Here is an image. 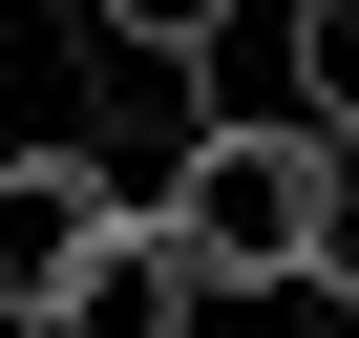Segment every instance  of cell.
Masks as SVG:
<instances>
[{
	"label": "cell",
	"instance_id": "cell-1",
	"mask_svg": "<svg viewBox=\"0 0 359 338\" xmlns=\"http://www.w3.org/2000/svg\"><path fill=\"white\" fill-rule=\"evenodd\" d=\"M64 148L106 169V212H169V169L212 148V22L191 0H127L64 43Z\"/></svg>",
	"mask_w": 359,
	"mask_h": 338
},
{
	"label": "cell",
	"instance_id": "cell-2",
	"mask_svg": "<svg viewBox=\"0 0 359 338\" xmlns=\"http://www.w3.org/2000/svg\"><path fill=\"white\" fill-rule=\"evenodd\" d=\"M317 191H338V148H317L296 106H212V148L169 169V254H191V296L317 275Z\"/></svg>",
	"mask_w": 359,
	"mask_h": 338
},
{
	"label": "cell",
	"instance_id": "cell-3",
	"mask_svg": "<svg viewBox=\"0 0 359 338\" xmlns=\"http://www.w3.org/2000/svg\"><path fill=\"white\" fill-rule=\"evenodd\" d=\"M85 254H106V169H85L64 127H43V148H0V338H43Z\"/></svg>",
	"mask_w": 359,
	"mask_h": 338
},
{
	"label": "cell",
	"instance_id": "cell-4",
	"mask_svg": "<svg viewBox=\"0 0 359 338\" xmlns=\"http://www.w3.org/2000/svg\"><path fill=\"white\" fill-rule=\"evenodd\" d=\"M43 338H212V296H191V254H169V212H106V254L64 275Z\"/></svg>",
	"mask_w": 359,
	"mask_h": 338
},
{
	"label": "cell",
	"instance_id": "cell-5",
	"mask_svg": "<svg viewBox=\"0 0 359 338\" xmlns=\"http://www.w3.org/2000/svg\"><path fill=\"white\" fill-rule=\"evenodd\" d=\"M275 106L317 148H359V0H296V22H275Z\"/></svg>",
	"mask_w": 359,
	"mask_h": 338
},
{
	"label": "cell",
	"instance_id": "cell-6",
	"mask_svg": "<svg viewBox=\"0 0 359 338\" xmlns=\"http://www.w3.org/2000/svg\"><path fill=\"white\" fill-rule=\"evenodd\" d=\"M212 338H359L338 275H275V296H212Z\"/></svg>",
	"mask_w": 359,
	"mask_h": 338
},
{
	"label": "cell",
	"instance_id": "cell-7",
	"mask_svg": "<svg viewBox=\"0 0 359 338\" xmlns=\"http://www.w3.org/2000/svg\"><path fill=\"white\" fill-rule=\"evenodd\" d=\"M317 275L359 296V148H338V191H317Z\"/></svg>",
	"mask_w": 359,
	"mask_h": 338
}]
</instances>
